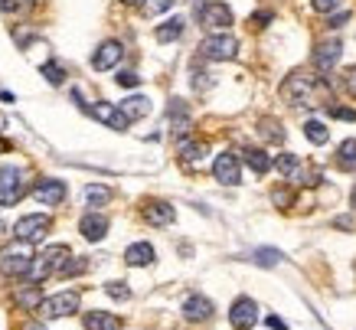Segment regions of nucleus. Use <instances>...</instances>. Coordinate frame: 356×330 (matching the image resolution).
I'll use <instances>...</instances> for the list:
<instances>
[{
	"label": "nucleus",
	"mask_w": 356,
	"mask_h": 330,
	"mask_svg": "<svg viewBox=\"0 0 356 330\" xmlns=\"http://www.w3.org/2000/svg\"><path fill=\"white\" fill-rule=\"evenodd\" d=\"M281 98L288 105H304V108H321L330 102V86L321 75L311 72H291L281 86Z\"/></svg>",
	"instance_id": "f257e3e1"
},
{
	"label": "nucleus",
	"mask_w": 356,
	"mask_h": 330,
	"mask_svg": "<svg viewBox=\"0 0 356 330\" xmlns=\"http://www.w3.org/2000/svg\"><path fill=\"white\" fill-rule=\"evenodd\" d=\"M33 245L26 242H13L7 245L3 252H0V272L7 278H26L30 275V268H33Z\"/></svg>",
	"instance_id": "f03ea898"
},
{
	"label": "nucleus",
	"mask_w": 356,
	"mask_h": 330,
	"mask_svg": "<svg viewBox=\"0 0 356 330\" xmlns=\"http://www.w3.org/2000/svg\"><path fill=\"white\" fill-rule=\"evenodd\" d=\"M69 262V249L65 245H49L40 258H33V268H30V285H40V281H46L49 275H59V268Z\"/></svg>",
	"instance_id": "7ed1b4c3"
},
{
	"label": "nucleus",
	"mask_w": 356,
	"mask_h": 330,
	"mask_svg": "<svg viewBox=\"0 0 356 330\" xmlns=\"http://www.w3.org/2000/svg\"><path fill=\"white\" fill-rule=\"evenodd\" d=\"M200 53L213 63H229L238 56V40L232 33H209L203 43H200Z\"/></svg>",
	"instance_id": "20e7f679"
},
{
	"label": "nucleus",
	"mask_w": 356,
	"mask_h": 330,
	"mask_svg": "<svg viewBox=\"0 0 356 330\" xmlns=\"http://www.w3.org/2000/svg\"><path fill=\"white\" fill-rule=\"evenodd\" d=\"M53 229V219L49 216H40V213H30V216H23V219H17V226H13V239L17 242H43L46 233Z\"/></svg>",
	"instance_id": "39448f33"
},
{
	"label": "nucleus",
	"mask_w": 356,
	"mask_h": 330,
	"mask_svg": "<svg viewBox=\"0 0 356 330\" xmlns=\"http://www.w3.org/2000/svg\"><path fill=\"white\" fill-rule=\"evenodd\" d=\"M79 304H82V298H79V291H59V294H53V298L40 301V314L43 317H69V314H76Z\"/></svg>",
	"instance_id": "423d86ee"
},
{
	"label": "nucleus",
	"mask_w": 356,
	"mask_h": 330,
	"mask_svg": "<svg viewBox=\"0 0 356 330\" xmlns=\"http://www.w3.org/2000/svg\"><path fill=\"white\" fill-rule=\"evenodd\" d=\"M26 193V177L17 167H3L0 171V206H13V203L23 200Z\"/></svg>",
	"instance_id": "0eeeda50"
},
{
	"label": "nucleus",
	"mask_w": 356,
	"mask_h": 330,
	"mask_svg": "<svg viewBox=\"0 0 356 330\" xmlns=\"http://www.w3.org/2000/svg\"><path fill=\"white\" fill-rule=\"evenodd\" d=\"M200 23H203L209 33H229V26H232V10H229L222 0H213V3H203L200 7Z\"/></svg>",
	"instance_id": "6e6552de"
},
{
	"label": "nucleus",
	"mask_w": 356,
	"mask_h": 330,
	"mask_svg": "<svg viewBox=\"0 0 356 330\" xmlns=\"http://www.w3.org/2000/svg\"><path fill=\"white\" fill-rule=\"evenodd\" d=\"M213 177H216L222 187H236L242 180V167H238V157L232 150H222L216 160H213Z\"/></svg>",
	"instance_id": "1a4fd4ad"
},
{
	"label": "nucleus",
	"mask_w": 356,
	"mask_h": 330,
	"mask_svg": "<svg viewBox=\"0 0 356 330\" xmlns=\"http://www.w3.org/2000/svg\"><path fill=\"white\" fill-rule=\"evenodd\" d=\"M121 56H124V46H121L118 40H105V43L95 49V56H92V69H95V72H108V69H115V65L121 63Z\"/></svg>",
	"instance_id": "9d476101"
},
{
	"label": "nucleus",
	"mask_w": 356,
	"mask_h": 330,
	"mask_svg": "<svg viewBox=\"0 0 356 330\" xmlns=\"http://www.w3.org/2000/svg\"><path fill=\"white\" fill-rule=\"evenodd\" d=\"M229 320H232V327L236 330H252L259 324V304L252 298H238L229 311Z\"/></svg>",
	"instance_id": "9b49d317"
},
{
	"label": "nucleus",
	"mask_w": 356,
	"mask_h": 330,
	"mask_svg": "<svg viewBox=\"0 0 356 330\" xmlns=\"http://www.w3.org/2000/svg\"><path fill=\"white\" fill-rule=\"evenodd\" d=\"M88 111H92V118H98L102 125H108L115 131H128V125H131L128 118L118 111V105H111V102H95Z\"/></svg>",
	"instance_id": "f8f14e48"
},
{
	"label": "nucleus",
	"mask_w": 356,
	"mask_h": 330,
	"mask_svg": "<svg viewBox=\"0 0 356 330\" xmlns=\"http://www.w3.org/2000/svg\"><path fill=\"white\" fill-rule=\"evenodd\" d=\"M33 196H36V203H43V206H59L65 200V183L46 177V180H40L33 187Z\"/></svg>",
	"instance_id": "ddd939ff"
},
{
	"label": "nucleus",
	"mask_w": 356,
	"mask_h": 330,
	"mask_svg": "<svg viewBox=\"0 0 356 330\" xmlns=\"http://www.w3.org/2000/svg\"><path fill=\"white\" fill-rule=\"evenodd\" d=\"M108 216H102V213H86L82 216V223H79V233L86 235L88 242H102L105 239V233H108Z\"/></svg>",
	"instance_id": "4468645a"
},
{
	"label": "nucleus",
	"mask_w": 356,
	"mask_h": 330,
	"mask_svg": "<svg viewBox=\"0 0 356 330\" xmlns=\"http://www.w3.org/2000/svg\"><path fill=\"white\" fill-rule=\"evenodd\" d=\"M213 301L203 298V294H190V298L184 301V317L186 320H193V324H203V320L213 317Z\"/></svg>",
	"instance_id": "2eb2a0df"
},
{
	"label": "nucleus",
	"mask_w": 356,
	"mask_h": 330,
	"mask_svg": "<svg viewBox=\"0 0 356 330\" xmlns=\"http://www.w3.org/2000/svg\"><path fill=\"white\" fill-rule=\"evenodd\" d=\"M144 219H147L151 226H170L173 219H177V213H173L170 203L151 200V203H144Z\"/></svg>",
	"instance_id": "dca6fc26"
},
{
	"label": "nucleus",
	"mask_w": 356,
	"mask_h": 330,
	"mask_svg": "<svg viewBox=\"0 0 356 330\" xmlns=\"http://www.w3.org/2000/svg\"><path fill=\"white\" fill-rule=\"evenodd\" d=\"M118 111L128 118V121H140V118L151 115V98L147 95H131V98H124V102L118 105Z\"/></svg>",
	"instance_id": "f3484780"
},
{
	"label": "nucleus",
	"mask_w": 356,
	"mask_h": 330,
	"mask_svg": "<svg viewBox=\"0 0 356 330\" xmlns=\"http://www.w3.org/2000/svg\"><path fill=\"white\" fill-rule=\"evenodd\" d=\"M124 262H128L131 268H144L154 262V245L151 242H134L128 245V252H124Z\"/></svg>",
	"instance_id": "a211bd4d"
},
{
	"label": "nucleus",
	"mask_w": 356,
	"mask_h": 330,
	"mask_svg": "<svg viewBox=\"0 0 356 330\" xmlns=\"http://www.w3.org/2000/svg\"><path fill=\"white\" fill-rule=\"evenodd\" d=\"M245 262H252V265H259V268H275L284 262V256H281L278 249H268V245H265V249H252L245 256Z\"/></svg>",
	"instance_id": "6ab92c4d"
},
{
	"label": "nucleus",
	"mask_w": 356,
	"mask_h": 330,
	"mask_svg": "<svg viewBox=\"0 0 356 330\" xmlns=\"http://www.w3.org/2000/svg\"><path fill=\"white\" fill-rule=\"evenodd\" d=\"M82 324H86V330H118V317L108 311H88Z\"/></svg>",
	"instance_id": "aec40b11"
},
{
	"label": "nucleus",
	"mask_w": 356,
	"mask_h": 330,
	"mask_svg": "<svg viewBox=\"0 0 356 330\" xmlns=\"http://www.w3.org/2000/svg\"><path fill=\"white\" fill-rule=\"evenodd\" d=\"M167 111H170V128H173V134H186V131H190V111H186L184 102H180V98H173Z\"/></svg>",
	"instance_id": "412c9836"
},
{
	"label": "nucleus",
	"mask_w": 356,
	"mask_h": 330,
	"mask_svg": "<svg viewBox=\"0 0 356 330\" xmlns=\"http://www.w3.org/2000/svg\"><path fill=\"white\" fill-rule=\"evenodd\" d=\"M337 59H340V43H337V40H330V43H321V46H317V53H314V63H317V69H334Z\"/></svg>",
	"instance_id": "4be33fe9"
},
{
	"label": "nucleus",
	"mask_w": 356,
	"mask_h": 330,
	"mask_svg": "<svg viewBox=\"0 0 356 330\" xmlns=\"http://www.w3.org/2000/svg\"><path fill=\"white\" fill-rule=\"evenodd\" d=\"M206 154H209V144H206V141H193V138L180 141V160H184V164H200Z\"/></svg>",
	"instance_id": "5701e85b"
},
{
	"label": "nucleus",
	"mask_w": 356,
	"mask_h": 330,
	"mask_svg": "<svg viewBox=\"0 0 356 330\" xmlns=\"http://www.w3.org/2000/svg\"><path fill=\"white\" fill-rule=\"evenodd\" d=\"M242 157H245V164L255 173H268L271 171V157L261 148H245V150H242Z\"/></svg>",
	"instance_id": "b1692460"
},
{
	"label": "nucleus",
	"mask_w": 356,
	"mask_h": 330,
	"mask_svg": "<svg viewBox=\"0 0 356 330\" xmlns=\"http://www.w3.org/2000/svg\"><path fill=\"white\" fill-rule=\"evenodd\" d=\"M180 33H184V20L173 17V20L161 23V26L154 30V36H157V43H173V40H180Z\"/></svg>",
	"instance_id": "393cba45"
},
{
	"label": "nucleus",
	"mask_w": 356,
	"mask_h": 330,
	"mask_svg": "<svg viewBox=\"0 0 356 330\" xmlns=\"http://www.w3.org/2000/svg\"><path fill=\"white\" fill-rule=\"evenodd\" d=\"M17 304H20L23 311H36L40 308V301H43V294H40V285H26L23 291H17Z\"/></svg>",
	"instance_id": "a878e982"
},
{
	"label": "nucleus",
	"mask_w": 356,
	"mask_h": 330,
	"mask_svg": "<svg viewBox=\"0 0 356 330\" xmlns=\"http://www.w3.org/2000/svg\"><path fill=\"white\" fill-rule=\"evenodd\" d=\"M337 164H340L343 171H350V173L356 171V141L353 138L340 144V150H337Z\"/></svg>",
	"instance_id": "bb28decb"
},
{
	"label": "nucleus",
	"mask_w": 356,
	"mask_h": 330,
	"mask_svg": "<svg viewBox=\"0 0 356 330\" xmlns=\"http://www.w3.org/2000/svg\"><path fill=\"white\" fill-rule=\"evenodd\" d=\"M259 134L265 141H275V144H281V141H284V128H281V121H275V118H261V121H259Z\"/></svg>",
	"instance_id": "cd10ccee"
},
{
	"label": "nucleus",
	"mask_w": 356,
	"mask_h": 330,
	"mask_svg": "<svg viewBox=\"0 0 356 330\" xmlns=\"http://www.w3.org/2000/svg\"><path fill=\"white\" fill-rule=\"evenodd\" d=\"M82 196H86L88 206H105V203L111 200V190H108V187H102V183H88Z\"/></svg>",
	"instance_id": "c85d7f7f"
},
{
	"label": "nucleus",
	"mask_w": 356,
	"mask_h": 330,
	"mask_svg": "<svg viewBox=\"0 0 356 330\" xmlns=\"http://www.w3.org/2000/svg\"><path fill=\"white\" fill-rule=\"evenodd\" d=\"M275 167H278L288 180H298V173H301V160L294 157V154H278V160H275Z\"/></svg>",
	"instance_id": "c756f323"
},
{
	"label": "nucleus",
	"mask_w": 356,
	"mask_h": 330,
	"mask_svg": "<svg viewBox=\"0 0 356 330\" xmlns=\"http://www.w3.org/2000/svg\"><path fill=\"white\" fill-rule=\"evenodd\" d=\"M304 134H307L311 144H327V141H330V128H327L324 121H307V125H304Z\"/></svg>",
	"instance_id": "7c9ffc66"
},
{
	"label": "nucleus",
	"mask_w": 356,
	"mask_h": 330,
	"mask_svg": "<svg viewBox=\"0 0 356 330\" xmlns=\"http://www.w3.org/2000/svg\"><path fill=\"white\" fill-rule=\"evenodd\" d=\"M105 294H108V298H115V301H128L131 298V288L124 285V281H108V285H105Z\"/></svg>",
	"instance_id": "2f4dec72"
},
{
	"label": "nucleus",
	"mask_w": 356,
	"mask_h": 330,
	"mask_svg": "<svg viewBox=\"0 0 356 330\" xmlns=\"http://www.w3.org/2000/svg\"><path fill=\"white\" fill-rule=\"evenodd\" d=\"M173 3H177V0H144L140 7H144V13H147V17H157V13L170 10Z\"/></svg>",
	"instance_id": "473e14b6"
},
{
	"label": "nucleus",
	"mask_w": 356,
	"mask_h": 330,
	"mask_svg": "<svg viewBox=\"0 0 356 330\" xmlns=\"http://www.w3.org/2000/svg\"><path fill=\"white\" fill-rule=\"evenodd\" d=\"M86 272V258H69L63 268H59V275L63 278H72V275H82Z\"/></svg>",
	"instance_id": "72a5a7b5"
},
{
	"label": "nucleus",
	"mask_w": 356,
	"mask_h": 330,
	"mask_svg": "<svg viewBox=\"0 0 356 330\" xmlns=\"http://www.w3.org/2000/svg\"><path fill=\"white\" fill-rule=\"evenodd\" d=\"M43 75H46V82H53V86H63V79H65V72L56 63H46L43 65Z\"/></svg>",
	"instance_id": "f704fd0d"
},
{
	"label": "nucleus",
	"mask_w": 356,
	"mask_h": 330,
	"mask_svg": "<svg viewBox=\"0 0 356 330\" xmlns=\"http://www.w3.org/2000/svg\"><path fill=\"white\" fill-rule=\"evenodd\" d=\"M271 200L278 203L281 210H288V206H291V203H294V193H291V190H284V187H278V190L271 193Z\"/></svg>",
	"instance_id": "c9c22d12"
},
{
	"label": "nucleus",
	"mask_w": 356,
	"mask_h": 330,
	"mask_svg": "<svg viewBox=\"0 0 356 330\" xmlns=\"http://www.w3.org/2000/svg\"><path fill=\"white\" fill-rule=\"evenodd\" d=\"M118 86H124V88L140 86V75L134 72V69H124V72H118Z\"/></svg>",
	"instance_id": "e433bc0d"
},
{
	"label": "nucleus",
	"mask_w": 356,
	"mask_h": 330,
	"mask_svg": "<svg viewBox=\"0 0 356 330\" xmlns=\"http://www.w3.org/2000/svg\"><path fill=\"white\" fill-rule=\"evenodd\" d=\"M343 0H314V10L317 13H330V10H337Z\"/></svg>",
	"instance_id": "4c0bfd02"
},
{
	"label": "nucleus",
	"mask_w": 356,
	"mask_h": 330,
	"mask_svg": "<svg viewBox=\"0 0 356 330\" xmlns=\"http://www.w3.org/2000/svg\"><path fill=\"white\" fill-rule=\"evenodd\" d=\"M23 3L20 0H0V13H17Z\"/></svg>",
	"instance_id": "58836bf2"
},
{
	"label": "nucleus",
	"mask_w": 356,
	"mask_h": 330,
	"mask_svg": "<svg viewBox=\"0 0 356 330\" xmlns=\"http://www.w3.org/2000/svg\"><path fill=\"white\" fill-rule=\"evenodd\" d=\"M334 118H340V121H356V111L353 108H334Z\"/></svg>",
	"instance_id": "ea45409f"
},
{
	"label": "nucleus",
	"mask_w": 356,
	"mask_h": 330,
	"mask_svg": "<svg viewBox=\"0 0 356 330\" xmlns=\"http://www.w3.org/2000/svg\"><path fill=\"white\" fill-rule=\"evenodd\" d=\"M346 88H350V95L356 98V65L350 69V72H346Z\"/></svg>",
	"instance_id": "a19ab883"
},
{
	"label": "nucleus",
	"mask_w": 356,
	"mask_h": 330,
	"mask_svg": "<svg viewBox=\"0 0 356 330\" xmlns=\"http://www.w3.org/2000/svg\"><path fill=\"white\" fill-rule=\"evenodd\" d=\"M343 23H350V13H337V17H330V26H334V30H340Z\"/></svg>",
	"instance_id": "79ce46f5"
},
{
	"label": "nucleus",
	"mask_w": 356,
	"mask_h": 330,
	"mask_svg": "<svg viewBox=\"0 0 356 330\" xmlns=\"http://www.w3.org/2000/svg\"><path fill=\"white\" fill-rule=\"evenodd\" d=\"M268 327H271V330H288V324H284L281 317H275V314H271V317H268Z\"/></svg>",
	"instance_id": "37998d69"
},
{
	"label": "nucleus",
	"mask_w": 356,
	"mask_h": 330,
	"mask_svg": "<svg viewBox=\"0 0 356 330\" xmlns=\"http://www.w3.org/2000/svg\"><path fill=\"white\" fill-rule=\"evenodd\" d=\"M268 20H271V13H255V17H252V23H255V26H265Z\"/></svg>",
	"instance_id": "c03bdc74"
},
{
	"label": "nucleus",
	"mask_w": 356,
	"mask_h": 330,
	"mask_svg": "<svg viewBox=\"0 0 356 330\" xmlns=\"http://www.w3.org/2000/svg\"><path fill=\"white\" fill-rule=\"evenodd\" d=\"M121 3H144V0H121Z\"/></svg>",
	"instance_id": "a18cd8bd"
},
{
	"label": "nucleus",
	"mask_w": 356,
	"mask_h": 330,
	"mask_svg": "<svg viewBox=\"0 0 356 330\" xmlns=\"http://www.w3.org/2000/svg\"><path fill=\"white\" fill-rule=\"evenodd\" d=\"M350 200H353V206H356V183H353V196H350Z\"/></svg>",
	"instance_id": "49530a36"
},
{
	"label": "nucleus",
	"mask_w": 356,
	"mask_h": 330,
	"mask_svg": "<svg viewBox=\"0 0 356 330\" xmlns=\"http://www.w3.org/2000/svg\"><path fill=\"white\" fill-rule=\"evenodd\" d=\"M20 3H40V0H20Z\"/></svg>",
	"instance_id": "de8ad7c7"
},
{
	"label": "nucleus",
	"mask_w": 356,
	"mask_h": 330,
	"mask_svg": "<svg viewBox=\"0 0 356 330\" xmlns=\"http://www.w3.org/2000/svg\"><path fill=\"white\" fill-rule=\"evenodd\" d=\"M0 233H3V219H0Z\"/></svg>",
	"instance_id": "09e8293b"
}]
</instances>
